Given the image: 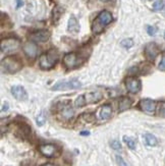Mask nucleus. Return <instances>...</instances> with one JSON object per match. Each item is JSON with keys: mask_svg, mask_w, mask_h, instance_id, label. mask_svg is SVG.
I'll return each instance as SVG.
<instances>
[{"mask_svg": "<svg viewBox=\"0 0 165 166\" xmlns=\"http://www.w3.org/2000/svg\"><path fill=\"white\" fill-rule=\"evenodd\" d=\"M112 21V14L107 10H103L95 19L92 26V31L94 34H100L106 26H108Z\"/></svg>", "mask_w": 165, "mask_h": 166, "instance_id": "obj_1", "label": "nucleus"}, {"mask_svg": "<svg viewBox=\"0 0 165 166\" xmlns=\"http://www.w3.org/2000/svg\"><path fill=\"white\" fill-rule=\"evenodd\" d=\"M58 60V53L55 49H50L46 53H43L39 57V64L43 69H50L55 65Z\"/></svg>", "mask_w": 165, "mask_h": 166, "instance_id": "obj_2", "label": "nucleus"}, {"mask_svg": "<svg viewBox=\"0 0 165 166\" xmlns=\"http://www.w3.org/2000/svg\"><path fill=\"white\" fill-rule=\"evenodd\" d=\"M21 62L17 58L14 56H8L1 61V69L3 73H14L21 71Z\"/></svg>", "mask_w": 165, "mask_h": 166, "instance_id": "obj_3", "label": "nucleus"}, {"mask_svg": "<svg viewBox=\"0 0 165 166\" xmlns=\"http://www.w3.org/2000/svg\"><path fill=\"white\" fill-rule=\"evenodd\" d=\"M103 98V95L99 92H92V93H87L84 95H81L75 100V106L82 107L86 104H92L100 101Z\"/></svg>", "mask_w": 165, "mask_h": 166, "instance_id": "obj_4", "label": "nucleus"}, {"mask_svg": "<svg viewBox=\"0 0 165 166\" xmlns=\"http://www.w3.org/2000/svg\"><path fill=\"white\" fill-rule=\"evenodd\" d=\"M82 87V83L78 78H71V80H62L57 82L53 87V91H66V90H75Z\"/></svg>", "mask_w": 165, "mask_h": 166, "instance_id": "obj_5", "label": "nucleus"}, {"mask_svg": "<svg viewBox=\"0 0 165 166\" xmlns=\"http://www.w3.org/2000/svg\"><path fill=\"white\" fill-rule=\"evenodd\" d=\"M21 46V42L16 38H8L1 41V52L5 54H9L16 51Z\"/></svg>", "mask_w": 165, "mask_h": 166, "instance_id": "obj_6", "label": "nucleus"}, {"mask_svg": "<svg viewBox=\"0 0 165 166\" xmlns=\"http://www.w3.org/2000/svg\"><path fill=\"white\" fill-rule=\"evenodd\" d=\"M82 60L75 53H67L63 56V64L67 69H73L81 64Z\"/></svg>", "mask_w": 165, "mask_h": 166, "instance_id": "obj_7", "label": "nucleus"}, {"mask_svg": "<svg viewBox=\"0 0 165 166\" xmlns=\"http://www.w3.org/2000/svg\"><path fill=\"white\" fill-rule=\"evenodd\" d=\"M125 87H127V90L129 93L136 94L138 92H140L142 84H141V81L138 80L136 78H129L125 81Z\"/></svg>", "mask_w": 165, "mask_h": 166, "instance_id": "obj_8", "label": "nucleus"}, {"mask_svg": "<svg viewBox=\"0 0 165 166\" xmlns=\"http://www.w3.org/2000/svg\"><path fill=\"white\" fill-rule=\"evenodd\" d=\"M49 37H50V33L46 30L37 31V32H34L30 35V39L37 43L46 42V41H48Z\"/></svg>", "mask_w": 165, "mask_h": 166, "instance_id": "obj_9", "label": "nucleus"}, {"mask_svg": "<svg viewBox=\"0 0 165 166\" xmlns=\"http://www.w3.org/2000/svg\"><path fill=\"white\" fill-rule=\"evenodd\" d=\"M140 107L144 112L148 114H154L156 110V102L151 99H143L140 102Z\"/></svg>", "mask_w": 165, "mask_h": 166, "instance_id": "obj_10", "label": "nucleus"}, {"mask_svg": "<svg viewBox=\"0 0 165 166\" xmlns=\"http://www.w3.org/2000/svg\"><path fill=\"white\" fill-rule=\"evenodd\" d=\"M23 52H25L26 55H27L28 57H30V58H35L39 53L38 46H37L33 42L26 43V44L23 45Z\"/></svg>", "mask_w": 165, "mask_h": 166, "instance_id": "obj_11", "label": "nucleus"}, {"mask_svg": "<svg viewBox=\"0 0 165 166\" xmlns=\"http://www.w3.org/2000/svg\"><path fill=\"white\" fill-rule=\"evenodd\" d=\"M159 53V48L155 43H149L145 47V55L149 60H154Z\"/></svg>", "mask_w": 165, "mask_h": 166, "instance_id": "obj_12", "label": "nucleus"}, {"mask_svg": "<svg viewBox=\"0 0 165 166\" xmlns=\"http://www.w3.org/2000/svg\"><path fill=\"white\" fill-rule=\"evenodd\" d=\"M11 94L16 99L19 100V101H25L28 99V94L25 88L21 86H14L11 88Z\"/></svg>", "mask_w": 165, "mask_h": 166, "instance_id": "obj_13", "label": "nucleus"}, {"mask_svg": "<svg viewBox=\"0 0 165 166\" xmlns=\"http://www.w3.org/2000/svg\"><path fill=\"white\" fill-rule=\"evenodd\" d=\"M39 150L44 156L46 157H53L56 156L57 154V148L52 144H45V145H41L39 147Z\"/></svg>", "mask_w": 165, "mask_h": 166, "instance_id": "obj_14", "label": "nucleus"}, {"mask_svg": "<svg viewBox=\"0 0 165 166\" xmlns=\"http://www.w3.org/2000/svg\"><path fill=\"white\" fill-rule=\"evenodd\" d=\"M112 114V108L109 104H105V105L101 106L98 110V118L100 120H107V119L110 118Z\"/></svg>", "mask_w": 165, "mask_h": 166, "instance_id": "obj_15", "label": "nucleus"}, {"mask_svg": "<svg viewBox=\"0 0 165 166\" xmlns=\"http://www.w3.org/2000/svg\"><path fill=\"white\" fill-rule=\"evenodd\" d=\"M67 30H68V32H70L71 34H78V33L80 32V24L75 15H70V17H69L68 28H67Z\"/></svg>", "mask_w": 165, "mask_h": 166, "instance_id": "obj_16", "label": "nucleus"}, {"mask_svg": "<svg viewBox=\"0 0 165 166\" xmlns=\"http://www.w3.org/2000/svg\"><path fill=\"white\" fill-rule=\"evenodd\" d=\"M60 114L63 118L65 119H69L73 116V109L71 108L70 105L66 104V105H63L60 109Z\"/></svg>", "mask_w": 165, "mask_h": 166, "instance_id": "obj_17", "label": "nucleus"}, {"mask_svg": "<svg viewBox=\"0 0 165 166\" xmlns=\"http://www.w3.org/2000/svg\"><path fill=\"white\" fill-rule=\"evenodd\" d=\"M131 106H132V100L129 99V98L127 97L120 98V100H119V105H118V110L120 111V112L129 109Z\"/></svg>", "mask_w": 165, "mask_h": 166, "instance_id": "obj_18", "label": "nucleus"}, {"mask_svg": "<svg viewBox=\"0 0 165 166\" xmlns=\"http://www.w3.org/2000/svg\"><path fill=\"white\" fill-rule=\"evenodd\" d=\"M144 140L146 145L150 146V147H154V146L157 145V139L151 134H146L144 135Z\"/></svg>", "mask_w": 165, "mask_h": 166, "instance_id": "obj_19", "label": "nucleus"}, {"mask_svg": "<svg viewBox=\"0 0 165 166\" xmlns=\"http://www.w3.org/2000/svg\"><path fill=\"white\" fill-rule=\"evenodd\" d=\"M63 14V8L61 7V6H56L55 8L53 9V21L54 23H57L58 21H59L60 16L62 15Z\"/></svg>", "mask_w": 165, "mask_h": 166, "instance_id": "obj_20", "label": "nucleus"}, {"mask_svg": "<svg viewBox=\"0 0 165 166\" xmlns=\"http://www.w3.org/2000/svg\"><path fill=\"white\" fill-rule=\"evenodd\" d=\"M123 142L127 144V147H129V149L134 150V148H136V142H134V140L132 139V138L124 136V137H123Z\"/></svg>", "mask_w": 165, "mask_h": 166, "instance_id": "obj_21", "label": "nucleus"}, {"mask_svg": "<svg viewBox=\"0 0 165 166\" xmlns=\"http://www.w3.org/2000/svg\"><path fill=\"white\" fill-rule=\"evenodd\" d=\"M164 7H165V1H163V0H157V1H155L153 4V9L155 10V11H160V10H162Z\"/></svg>", "mask_w": 165, "mask_h": 166, "instance_id": "obj_22", "label": "nucleus"}, {"mask_svg": "<svg viewBox=\"0 0 165 166\" xmlns=\"http://www.w3.org/2000/svg\"><path fill=\"white\" fill-rule=\"evenodd\" d=\"M120 45L122 46L123 48H127V49H129V48H132V46H134V40L132 39H124V40L121 41Z\"/></svg>", "mask_w": 165, "mask_h": 166, "instance_id": "obj_23", "label": "nucleus"}, {"mask_svg": "<svg viewBox=\"0 0 165 166\" xmlns=\"http://www.w3.org/2000/svg\"><path fill=\"white\" fill-rule=\"evenodd\" d=\"M45 121H46V118H45L44 116V113H41V114L37 117V124H38V125H43Z\"/></svg>", "mask_w": 165, "mask_h": 166, "instance_id": "obj_24", "label": "nucleus"}, {"mask_svg": "<svg viewBox=\"0 0 165 166\" xmlns=\"http://www.w3.org/2000/svg\"><path fill=\"white\" fill-rule=\"evenodd\" d=\"M110 146H111V148H113L114 150H120V149H121L120 143H119L118 141H116V140L112 141L111 143H110Z\"/></svg>", "mask_w": 165, "mask_h": 166, "instance_id": "obj_25", "label": "nucleus"}, {"mask_svg": "<svg viewBox=\"0 0 165 166\" xmlns=\"http://www.w3.org/2000/svg\"><path fill=\"white\" fill-rule=\"evenodd\" d=\"M116 162H117V164H118L119 166H127V163L123 160L122 157L118 156V155L116 156Z\"/></svg>", "mask_w": 165, "mask_h": 166, "instance_id": "obj_26", "label": "nucleus"}, {"mask_svg": "<svg viewBox=\"0 0 165 166\" xmlns=\"http://www.w3.org/2000/svg\"><path fill=\"white\" fill-rule=\"evenodd\" d=\"M157 32V29L155 27H151V26H148L147 27V33L150 35V36H154Z\"/></svg>", "mask_w": 165, "mask_h": 166, "instance_id": "obj_27", "label": "nucleus"}, {"mask_svg": "<svg viewBox=\"0 0 165 166\" xmlns=\"http://www.w3.org/2000/svg\"><path fill=\"white\" fill-rule=\"evenodd\" d=\"M159 114L161 116H165V102H162L159 107Z\"/></svg>", "mask_w": 165, "mask_h": 166, "instance_id": "obj_28", "label": "nucleus"}, {"mask_svg": "<svg viewBox=\"0 0 165 166\" xmlns=\"http://www.w3.org/2000/svg\"><path fill=\"white\" fill-rule=\"evenodd\" d=\"M158 67H159L160 71H165V56L162 57V59H161V61H160Z\"/></svg>", "mask_w": 165, "mask_h": 166, "instance_id": "obj_29", "label": "nucleus"}, {"mask_svg": "<svg viewBox=\"0 0 165 166\" xmlns=\"http://www.w3.org/2000/svg\"><path fill=\"white\" fill-rule=\"evenodd\" d=\"M8 109V104L7 103H5L3 105V107H2V109H1V111H4V110H7Z\"/></svg>", "mask_w": 165, "mask_h": 166, "instance_id": "obj_30", "label": "nucleus"}, {"mask_svg": "<svg viewBox=\"0 0 165 166\" xmlns=\"http://www.w3.org/2000/svg\"><path fill=\"white\" fill-rule=\"evenodd\" d=\"M16 1H17V7L23 5V1H21V0H16Z\"/></svg>", "mask_w": 165, "mask_h": 166, "instance_id": "obj_31", "label": "nucleus"}, {"mask_svg": "<svg viewBox=\"0 0 165 166\" xmlns=\"http://www.w3.org/2000/svg\"><path fill=\"white\" fill-rule=\"evenodd\" d=\"M89 134H90V133H89V132H82V133H81L82 136H88Z\"/></svg>", "mask_w": 165, "mask_h": 166, "instance_id": "obj_32", "label": "nucleus"}, {"mask_svg": "<svg viewBox=\"0 0 165 166\" xmlns=\"http://www.w3.org/2000/svg\"><path fill=\"white\" fill-rule=\"evenodd\" d=\"M43 166H55V165H53V164H51V163H47V164H44Z\"/></svg>", "mask_w": 165, "mask_h": 166, "instance_id": "obj_33", "label": "nucleus"}, {"mask_svg": "<svg viewBox=\"0 0 165 166\" xmlns=\"http://www.w3.org/2000/svg\"><path fill=\"white\" fill-rule=\"evenodd\" d=\"M101 1H103V2H106V1H108V0H101Z\"/></svg>", "mask_w": 165, "mask_h": 166, "instance_id": "obj_34", "label": "nucleus"}, {"mask_svg": "<svg viewBox=\"0 0 165 166\" xmlns=\"http://www.w3.org/2000/svg\"><path fill=\"white\" fill-rule=\"evenodd\" d=\"M164 38H165V33H164Z\"/></svg>", "mask_w": 165, "mask_h": 166, "instance_id": "obj_35", "label": "nucleus"}]
</instances>
